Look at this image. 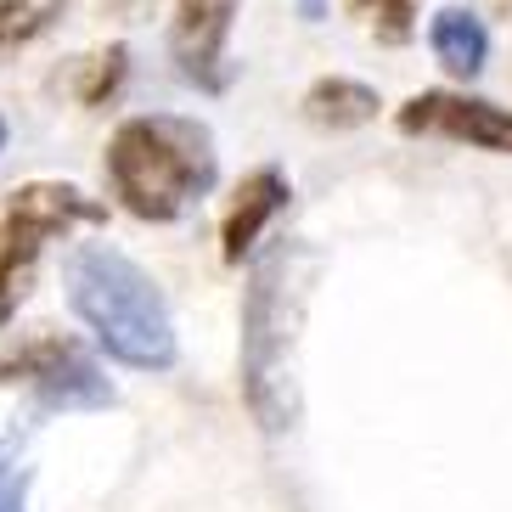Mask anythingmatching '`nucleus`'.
<instances>
[{
	"mask_svg": "<svg viewBox=\"0 0 512 512\" xmlns=\"http://www.w3.org/2000/svg\"><path fill=\"white\" fill-rule=\"evenodd\" d=\"M91 220H102V203H91L74 186H23L12 197V214H6V231H0V316L29 293L40 248L51 237H62L68 226H91Z\"/></svg>",
	"mask_w": 512,
	"mask_h": 512,
	"instance_id": "nucleus-4",
	"label": "nucleus"
},
{
	"mask_svg": "<svg viewBox=\"0 0 512 512\" xmlns=\"http://www.w3.org/2000/svg\"><path fill=\"white\" fill-rule=\"evenodd\" d=\"M107 181L130 214L175 220L214 186V141L197 119H175V113L130 119L107 147Z\"/></svg>",
	"mask_w": 512,
	"mask_h": 512,
	"instance_id": "nucleus-2",
	"label": "nucleus"
},
{
	"mask_svg": "<svg viewBox=\"0 0 512 512\" xmlns=\"http://www.w3.org/2000/svg\"><path fill=\"white\" fill-rule=\"evenodd\" d=\"M0 512H29V467L12 456V439L0 445Z\"/></svg>",
	"mask_w": 512,
	"mask_h": 512,
	"instance_id": "nucleus-12",
	"label": "nucleus"
},
{
	"mask_svg": "<svg viewBox=\"0 0 512 512\" xmlns=\"http://www.w3.org/2000/svg\"><path fill=\"white\" fill-rule=\"evenodd\" d=\"M304 113L316 124H332V130H349V124H366L377 113V91L355 85V79H321L316 91L304 96Z\"/></svg>",
	"mask_w": 512,
	"mask_h": 512,
	"instance_id": "nucleus-10",
	"label": "nucleus"
},
{
	"mask_svg": "<svg viewBox=\"0 0 512 512\" xmlns=\"http://www.w3.org/2000/svg\"><path fill=\"white\" fill-rule=\"evenodd\" d=\"M287 203V181H282V169H259V175H248L237 192V203H231L226 214V259L237 265L248 248L259 242V231L271 226V214Z\"/></svg>",
	"mask_w": 512,
	"mask_h": 512,
	"instance_id": "nucleus-8",
	"label": "nucleus"
},
{
	"mask_svg": "<svg viewBox=\"0 0 512 512\" xmlns=\"http://www.w3.org/2000/svg\"><path fill=\"white\" fill-rule=\"evenodd\" d=\"M287 254L259 259L248 304H242V389L254 417L282 434L293 428V377H287V293H282Z\"/></svg>",
	"mask_w": 512,
	"mask_h": 512,
	"instance_id": "nucleus-3",
	"label": "nucleus"
},
{
	"mask_svg": "<svg viewBox=\"0 0 512 512\" xmlns=\"http://www.w3.org/2000/svg\"><path fill=\"white\" fill-rule=\"evenodd\" d=\"M231 12L237 0H181L175 6V62L181 74L203 91H220L226 85V34H231Z\"/></svg>",
	"mask_w": 512,
	"mask_h": 512,
	"instance_id": "nucleus-7",
	"label": "nucleus"
},
{
	"mask_svg": "<svg viewBox=\"0 0 512 512\" xmlns=\"http://www.w3.org/2000/svg\"><path fill=\"white\" fill-rule=\"evenodd\" d=\"M0 147H6V124H0Z\"/></svg>",
	"mask_w": 512,
	"mask_h": 512,
	"instance_id": "nucleus-14",
	"label": "nucleus"
},
{
	"mask_svg": "<svg viewBox=\"0 0 512 512\" xmlns=\"http://www.w3.org/2000/svg\"><path fill=\"white\" fill-rule=\"evenodd\" d=\"M6 383H29L40 394V406L51 411H96L113 406V383L102 377V366L74 344V338H57V332H34L0 361Z\"/></svg>",
	"mask_w": 512,
	"mask_h": 512,
	"instance_id": "nucleus-5",
	"label": "nucleus"
},
{
	"mask_svg": "<svg viewBox=\"0 0 512 512\" xmlns=\"http://www.w3.org/2000/svg\"><path fill=\"white\" fill-rule=\"evenodd\" d=\"M400 130H406V136L467 141V147H484V152H512V107L479 102V96L428 91V96L400 107Z\"/></svg>",
	"mask_w": 512,
	"mask_h": 512,
	"instance_id": "nucleus-6",
	"label": "nucleus"
},
{
	"mask_svg": "<svg viewBox=\"0 0 512 512\" xmlns=\"http://www.w3.org/2000/svg\"><path fill=\"white\" fill-rule=\"evenodd\" d=\"M434 51L439 62L451 68V74H479L484 68V51H490V40H484V23L473 12H439L434 17Z\"/></svg>",
	"mask_w": 512,
	"mask_h": 512,
	"instance_id": "nucleus-9",
	"label": "nucleus"
},
{
	"mask_svg": "<svg viewBox=\"0 0 512 512\" xmlns=\"http://www.w3.org/2000/svg\"><path fill=\"white\" fill-rule=\"evenodd\" d=\"M62 0H0V51L17 46V40H29V34H40L57 17Z\"/></svg>",
	"mask_w": 512,
	"mask_h": 512,
	"instance_id": "nucleus-11",
	"label": "nucleus"
},
{
	"mask_svg": "<svg viewBox=\"0 0 512 512\" xmlns=\"http://www.w3.org/2000/svg\"><path fill=\"white\" fill-rule=\"evenodd\" d=\"M68 299L113 361L141 366V372H164L175 361V327H169L164 293L119 248H107V242L74 248L68 254Z\"/></svg>",
	"mask_w": 512,
	"mask_h": 512,
	"instance_id": "nucleus-1",
	"label": "nucleus"
},
{
	"mask_svg": "<svg viewBox=\"0 0 512 512\" xmlns=\"http://www.w3.org/2000/svg\"><path fill=\"white\" fill-rule=\"evenodd\" d=\"M361 6H366V12H377L383 40H411V17H417L411 0H361Z\"/></svg>",
	"mask_w": 512,
	"mask_h": 512,
	"instance_id": "nucleus-13",
	"label": "nucleus"
}]
</instances>
